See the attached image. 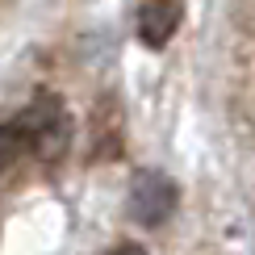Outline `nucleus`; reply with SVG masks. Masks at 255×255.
I'll return each instance as SVG.
<instances>
[{"mask_svg":"<svg viewBox=\"0 0 255 255\" xmlns=\"http://www.w3.org/2000/svg\"><path fill=\"white\" fill-rule=\"evenodd\" d=\"M17 126H21V138H25V155L42 159V163H55V159L67 155L71 113L59 97H34L17 113Z\"/></svg>","mask_w":255,"mask_h":255,"instance_id":"1","label":"nucleus"},{"mask_svg":"<svg viewBox=\"0 0 255 255\" xmlns=\"http://www.w3.org/2000/svg\"><path fill=\"white\" fill-rule=\"evenodd\" d=\"M176 184L163 172H151V167H138L130 176V214L142 222V226H159L176 214Z\"/></svg>","mask_w":255,"mask_h":255,"instance_id":"2","label":"nucleus"},{"mask_svg":"<svg viewBox=\"0 0 255 255\" xmlns=\"http://www.w3.org/2000/svg\"><path fill=\"white\" fill-rule=\"evenodd\" d=\"M180 0H142L138 4V17H134V25H138V42H142L146 50H163L167 42L176 38V29H180Z\"/></svg>","mask_w":255,"mask_h":255,"instance_id":"3","label":"nucleus"},{"mask_svg":"<svg viewBox=\"0 0 255 255\" xmlns=\"http://www.w3.org/2000/svg\"><path fill=\"white\" fill-rule=\"evenodd\" d=\"M21 155H25V138H21L17 118H13V122H0V176L17 163Z\"/></svg>","mask_w":255,"mask_h":255,"instance_id":"4","label":"nucleus"},{"mask_svg":"<svg viewBox=\"0 0 255 255\" xmlns=\"http://www.w3.org/2000/svg\"><path fill=\"white\" fill-rule=\"evenodd\" d=\"M109 255H146V247H142V243H118Z\"/></svg>","mask_w":255,"mask_h":255,"instance_id":"5","label":"nucleus"}]
</instances>
